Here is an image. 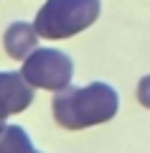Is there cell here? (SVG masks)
I'll list each match as a JSON object with an SVG mask.
<instances>
[{
    "mask_svg": "<svg viewBox=\"0 0 150 153\" xmlns=\"http://www.w3.org/2000/svg\"><path fill=\"white\" fill-rule=\"evenodd\" d=\"M117 92L104 82H94L86 87H66L56 92L51 102L54 120L64 130H84L92 125H102L117 115Z\"/></svg>",
    "mask_w": 150,
    "mask_h": 153,
    "instance_id": "obj_1",
    "label": "cell"
},
{
    "mask_svg": "<svg viewBox=\"0 0 150 153\" xmlns=\"http://www.w3.org/2000/svg\"><path fill=\"white\" fill-rule=\"evenodd\" d=\"M102 3L99 0H46L41 10L36 13V28L38 38H71L89 28L99 18Z\"/></svg>",
    "mask_w": 150,
    "mask_h": 153,
    "instance_id": "obj_2",
    "label": "cell"
},
{
    "mask_svg": "<svg viewBox=\"0 0 150 153\" xmlns=\"http://www.w3.org/2000/svg\"><path fill=\"white\" fill-rule=\"evenodd\" d=\"M21 74L33 89L61 92V89H66L71 84L74 61H71L69 54L56 51V49H33L23 59Z\"/></svg>",
    "mask_w": 150,
    "mask_h": 153,
    "instance_id": "obj_3",
    "label": "cell"
},
{
    "mask_svg": "<svg viewBox=\"0 0 150 153\" xmlns=\"http://www.w3.org/2000/svg\"><path fill=\"white\" fill-rule=\"evenodd\" d=\"M33 102V87L18 71H0V130L5 120L16 112H23Z\"/></svg>",
    "mask_w": 150,
    "mask_h": 153,
    "instance_id": "obj_4",
    "label": "cell"
},
{
    "mask_svg": "<svg viewBox=\"0 0 150 153\" xmlns=\"http://www.w3.org/2000/svg\"><path fill=\"white\" fill-rule=\"evenodd\" d=\"M3 44H5V51L13 56V59H26L33 49H38V33L33 28V23L26 21H16L5 28L3 33Z\"/></svg>",
    "mask_w": 150,
    "mask_h": 153,
    "instance_id": "obj_5",
    "label": "cell"
},
{
    "mask_svg": "<svg viewBox=\"0 0 150 153\" xmlns=\"http://www.w3.org/2000/svg\"><path fill=\"white\" fill-rule=\"evenodd\" d=\"M0 153H38L21 125H5L0 130Z\"/></svg>",
    "mask_w": 150,
    "mask_h": 153,
    "instance_id": "obj_6",
    "label": "cell"
},
{
    "mask_svg": "<svg viewBox=\"0 0 150 153\" xmlns=\"http://www.w3.org/2000/svg\"><path fill=\"white\" fill-rule=\"evenodd\" d=\"M137 100H140L143 107L150 110V74L140 79V84H137Z\"/></svg>",
    "mask_w": 150,
    "mask_h": 153,
    "instance_id": "obj_7",
    "label": "cell"
}]
</instances>
